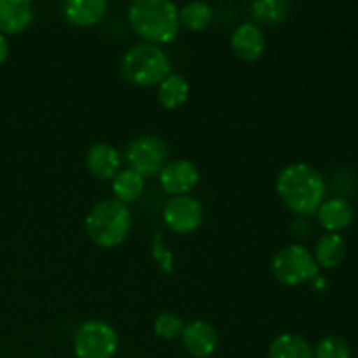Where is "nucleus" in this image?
Here are the masks:
<instances>
[{"mask_svg":"<svg viewBox=\"0 0 358 358\" xmlns=\"http://www.w3.org/2000/svg\"><path fill=\"white\" fill-rule=\"evenodd\" d=\"M276 191L290 210L299 215H311L324 201L325 182L311 164L292 163L278 173Z\"/></svg>","mask_w":358,"mask_h":358,"instance_id":"obj_1","label":"nucleus"},{"mask_svg":"<svg viewBox=\"0 0 358 358\" xmlns=\"http://www.w3.org/2000/svg\"><path fill=\"white\" fill-rule=\"evenodd\" d=\"M136 34L152 42L173 41L178 31V9L170 0H135L128 10Z\"/></svg>","mask_w":358,"mask_h":358,"instance_id":"obj_2","label":"nucleus"},{"mask_svg":"<svg viewBox=\"0 0 358 358\" xmlns=\"http://www.w3.org/2000/svg\"><path fill=\"white\" fill-rule=\"evenodd\" d=\"M131 212L119 199H103L90 210L86 229L91 240L100 247L122 243L131 229Z\"/></svg>","mask_w":358,"mask_h":358,"instance_id":"obj_3","label":"nucleus"},{"mask_svg":"<svg viewBox=\"0 0 358 358\" xmlns=\"http://www.w3.org/2000/svg\"><path fill=\"white\" fill-rule=\"evenodd\" d=\"M171 62L166 52L156 44L142 42L126 51L121 62V72L131 84L152 86L159 84L170 73Z\"/></svg>","mask_w":358,"mask_h":358,"instance_id":"obj_4","label":"nucleus"},{"mask_svg":"<svg viewBox=\"0 0 358 358\" xmlns=\"http://www.w3.org/2000/svg\"><path fill=\"white\" fill-rule=\"evenodd\" d=\"M271 271L283 285L294 287L317 278L318 264L306 247L292 243L276 252L271 261Z\"/></svg>","mask_w":358,"mask_h":358,"instance_id":"obj_5","label":"nucleus"},{"mask_svg":"<svg viewBox=\"0 0 358 358\" xmlns=\"http://www.w3.org/2000/svg\"><path fill=\"white\" fill-rule=\"evenodd\" d=\"M117 348V332L103 320L84 322L73 336V352L77 358H114Z\"/></svg>","mask_w":358,"mask_h":358,"instance_id":"obj_6","label":"nucleus"},{"mask_svg":"<svg viewBox=\"0 0 358 358\" xmlns=\"http://www.w3.org/2000/svg\"><path fill=\"white\" fill-rule=\"evenodd\" d=\"M168 143L157 135H140L126 147V161L129 168L142 177L161 173L168 163Z\"/></svg>","mask_w":358,"mask_h":358,"instance_id":"obj_7","label":"nucleus"},{"mask_svg":"<svg viewBox=\"0 0 358 358\" xmlns=\"http://www.w3.org/2000/svg\"><path fill=\"white\" fill-rule=\"evenodd\" d=\"M164 222L175 233H191L198 229L203 220V205L187 194L173 196L163 210Z\"/></svg>","mask_w":358,"mask_h":358,"instance_id":"obj_8","label":"nucleus"},{"mask_svg":"<svg viewBox=\"0 0 358 358\" xmlns=\"http://www.w3.org/2000/svg\"><path fill=\"white\" fill-rule=\"evenodd\" d=\"M161 187L168 194L182 196L196 187L199 182V170L192 161L173 159L168 161L159 173Z\"/></svg>","mask_w":358,"mask_h":358,"instance_id":"obj_9","label":"nucleus"},{"mask_svg":"<svg viewBox=\"0 0 358 358\" xmlns=\"http://www.w3.org/2000/svg\"><path fill=\"white\" fill-rule=\"evenodd\" d=\"M182 341L185 350L196 358H206L212 355L219 346V336L213 325L205 320H194L184 325Z\"/></svg>","mask_w":358,"mask_h":358,"instance_id":"obj_10","label":"nucleus"},{"mask_svg":"<svg viewBox=\"0 0 358 358\" xmlns=\"http://www.w3.org/2000/svg\"><path fill=\"white\" fill-rule=\"evenodd\" d=\"M231 48L234 55L245 62H254L264 52V31L255 23H241L231 35Z\"/></svg>","mask_w":358,"mask_h":358,"instance_id":"obj_11","label":"nucleus"},{"mask_svg":"<svg viewBox=\"0 0 358 358\" xmlns=\"http://www.w3.org/2000/svg\"><path fill=\"white\" fill-rule=\"evenodd\" d=\"M86 164L94 177L100 180H108L119 173L121 156H119V150L110 143L96 142L87 150Z\"/></svg>","mask_w":358,"mask_h":358,"instance_id":"obj_12","label":"nucleus"},{"mask_svg":"<svg viewBox=\"0 0 358 358\" xmlns=\"http://www.w3.org/2000/svg\"><path fill=\"white\" fill-rule=\"evenodd\" d=\"M34 20L28 0H0V34H20Z\"/></svg>","mask_w":358,"mask_h":358,"instance_id":"obj_13","label":"nucleus"},{"mask_svg":"<svg viewBox=\"0 0 358 358\" xmlns=\"http://www.w3.org/2000/svg\"><path fill=\"white\" fill-rule=\"evenodd\" d=\"M63 16L69 23L77 27H87L103 17L107 10L105 0H66L62 6Z\"/></svg>","mask_w":358,"mask_h":358,"instance_id":"obj_14","label":"nucleus"},{"mask_svg":"<svg viewBox=\"0 0 358 358\" xmlns=\"http://www.w3.org/2000/svg\"><path fill=\"white\" fill-rule=\"evenodd\" d=\"M353 219V206L345 198H332L322 203L318 208V220L329 231H341L350 226Z\"/></svg>","mask_w":358,"mask_h":358,"instance_id":"obj_15","label":"nucleus"},{"mask_svg":"<svg viewBox=\"0 0 358 358\" xmlns=\"http://www.w3.org/2000/svg\"><path fill=\"white\" fill-rule=\"evenodd\" d=\"M269 358H315L310 343L299 334L278 336L269 345Z\"/></svg>","mask_w":358,"mask_h":358,"instance_id":"obj_16","label":"nucleus"},{"mask_svg":"<svg viewBox=\"0 0 358 358\" xmlns=\"http://www.w3.org/2000/svg\"><path fill=\"white\" fill-rule=\"evenodd\" d=\"M346 257V243L339 234L329 233L318 240L315 248V261L324 268H338Z\"/></svg>","mask_w":358,"mask_h":358,"instance_id":"obj_17","label":"nucleus"},{"mask_svg":"<svg viewBox=\"0 0 358 358\" xmlns=\"http://www.w3.org/2000/svg\"><path fill=\"white\" fill-rule=\"evenodd\" d=\"M189 96V83L180 73H168L159 83L157 98L159 103L166 108H177L185 103Z\"/></svg>","mask_w":358,"mask_h":358,"instance_id":"obj_18","label":"nucleus"},{"mask_svg":"<svg viewBox=\"0 0 358 358\" xmlns=\"http://www.w3.org/2000/svg\"><path fill=\"white\" fill-rule=\"evenodd\" d=\"M112 189H114V194L117 196V199L121 203H131L142 194L143 191V177L138 175L136 171H133L131 168L128 170L119 171L114 177L112 182Z\"/></svg>","mask_w":358,"mask_h":358,"instance_id":"obj_19","label":"nucleus"},{"mask_svg":"<svg viewBox=\"0 0 358 358\" xmlns=\"http://www.w3.org/2000/svg\"><path fill=\"white\" fill-rule=\"evenodd\" d=\"M290 7L289 0H257L252 3V16L259 23L276 24L287 20Z\"/></svg>","mask_w":358,"mask_h":358,"instance_id":"obj_20","label":"nucleus"},{"mask_svg":"<svg viewBox=\"0 0 358 358\" xmlns=\"http://www.w3.org/2000/svg\"><path fill=\"white\" fill-rule=\"evenodd\" d=\"M178 20L189 30H203L213 20V9L206 2H187L178 10Z\"/></svg>","mask_w":358,"mask_h":358,"instance_id":"obj_21","label":"nucleus"},{"mask_svg":"<svg viewBox=\"0 0 358 358\" xmlns=\"http://www.w3.org/2000/svg\"><path fill=\"white\" fill-rule=\"evenodd\" d=\"M315 358H350L352 348L339 336H327L315 348Z\"/></svg>","mask_w":358,"mask_h":358,"instance_id":"obj_22","label":"nucleus"},{"mask_svg":"<svg viewBox=\"0 0 358 358\" xmlns=\"http://www.w3.org/2000/svg\"><path fill=\"white\" fill-rule=\"evenodd\" d=\"M154 331L161 339H175L182 336L184 320L171 311H164V313L157 315L156 322H154Z\"/></svg>","mask_w":358,"mask_h":358,"instance_id":"obj_23","label":"nucleus"},{"mask_svg":"<svg viewBox=\"0 0 358 358\" xmlns=\"http://www.w3.org/2000/svg\"><path fill=\"white\" fill-rule=\"evenodd\" d=\"M152 247H154V257H156L157 261L161 262L163 269H166V271H171V254H168V250L164 248V245L161 243L159 234H156V238H154Z\"/></svg>","mask_w":358,"mask_h":358,"instance_id":"obj_24","label":"nucleus"},{"mask_svg":"<svg viewBox=\"0 0 358 358\" xmlns=\"http://www.w3.org/2000/svg\"><path fill=\"white\" fill-rule=\"evenodd\" d=\"M9 56V41L3 34H0V63H3Z\"/></svg>","mask_w":358,"mask_h":358,"instance_id":"obj_25","label":"nucleus"}]
</instances>
